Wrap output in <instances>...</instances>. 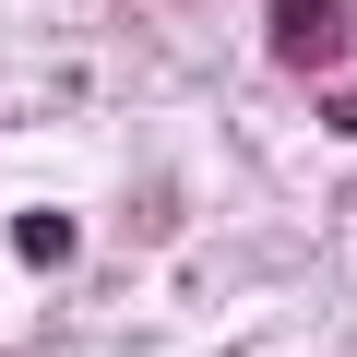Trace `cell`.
Wrapping results in <instances>:
<instances>
[{"mask_svg": "<svg viewBox=\"0 0 357 357\" xmlns=\"http://www.w3.org/2000/svg\"><path fill=\"white\" fill-rule=\"evenodd\" d=\"M333 48H345V0H274V60L321 72Z\"/></svg>", "mask_w": 357, "mask_h": 357, "instance_id": "6da1fadb", "label": "cell"}, {"mask_svg": "<svg viewBox=\"0 0 357 357\" xmlns=\"http://www.w3.org/2000/svg\"><path fill=\"white\" fill-rule=\"evenodd\" d=\"M13 250H24V262H60V250H72V215H24Z\"/></svg>", "mask_w": 357, "mask_h": 357, "instance_id": "7a4b0ae2", "label": "cell"}]
</instances>
